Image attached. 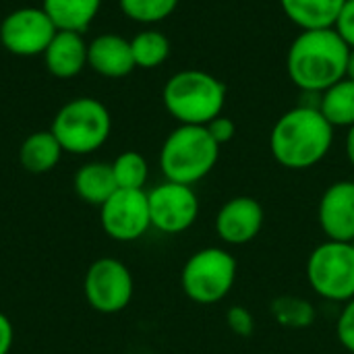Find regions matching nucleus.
Masks as SVG:
<instances>
[{"instance_id":"4","label":"nucleus","mask_w":354,"mask_h":354,"mask_svg":"<svg viewBox=\"0 0 354 354\" xmlns=\"http://www.w3.org/2000/svg\"><path fill=\"white\" fill-rule=\"evenodd\" d=\"M220 158V145L207 127L178 124L162 143L160 170L166 180L193 187L203 180Z\"/></svg>"},{"instance_id":"27","label":"nucleus","mask_w":354,"mask_h":354,"mask_svg":"<svg viewBox=\"0 0 354 354\" xmlns=\"http://www.w3.org/2000/svg\"><path fill=\"white\" fill-rule=\"evenodd\" d=\"M207 127V131H209V135L214 137V141L222 147V145H226L228 141H232L234 139V135H236V124H234V120L232 118H228V116H216L209 124H205Z\"/></svg>"},{"instance_id":"22","label":"nucleus","mask_w":354,"mask_h":354,"mask_svg":"<svg viewBox=\"0 0 354 354\" xmlns=\"http://www.w3.org/2000/svg\"><path fill=\"white\" fill-rule=\"evenodd\" d=\"M272 317L288 330H303L313 326L317 311L313 307V303H309L307 299L295 297V295H284L272 301L270 305Z\"/></svg>"},{"instance_id":"25","label":"nucleus","mask_w":354,"mask_h":354,"mask_svg":"<svg viewBox=\"0 0 354 354\" xmlns=\"http://www.w3.org/2000/svg\"><path fill=\"white\" fill-rule=\"evenodd\" d=\"M336 336L340 340V344L354 354V299H351L348 303H344L338 322H336Z\"/></svg>"},{"instance_id":"5","label":"nucleus","mask_w":354,"mask_h":354,"mask_svg":"<svg viewBox=\"0 0 354 354\" xmlns=\"http://www.w3.org/2000/svg\"><path fill=\"white\" fill-rule=\"evenodd\" d=\"M50 131L64 153L87 156L97 151L110 137L112 118L108 108L89 95L66 102L54 116Z\"/></svg>"},{"instance_id":"23","label":"nucleus","mask_w":354,"mask_h":354,"mask_svg":"<svg viewBox=\"0 0 354 354\" xmlns=\"http://www.w3.org/2000/svg\"><path fill=\"white\" fill-rule=\"evenodd\" d=\"M118 189H143L149 178V164L139 151H122L112 162Z\"/></svg>"},{"instance_id":"26","label":"nucleus","mask_w":354,"mask_h":354,"mask_svg":"<svg viewBox=\"0 0 354 354\" xmlns=\"http://www.w3.org/2000/svg\"><path fill=\"white\" fill-rule=\"evenodd\" d=\"M226 324L241 338H249L255 332V319H253L251 311L247 307H241V305H234V307L228 309Z\"/></svg>"},{"instance_id":"1","label":"nucleus","mask_w":354,"mask_h":354,"mask_svg":"<svg viewBox=\"0 0 354 354\" xmlns=\"http://www.w3.org/2000/svg\"><path fill=\"white\" fill-rule=\"evenodd\" d=\"M348 56L351 48L334 27L301 31L288 48V77L301 91L319 95L346 77Z\"/></svg>"},{"instance_id":"9","label":"nucleus","mask_w":354,"mask_h":354,"mask_svg":"<svg viewBox=\"0 0 354 354\" xmlns=\"http://www.w3.org/2000/svg\"><path fill=\"white\" fill-rule=\"evenodd\" d=\"M56 27L41 6H23L10 10L0 23V44L6 52L29 58L46 52L56 35Z\"/></svg>"},{"instance_id":"16","label":"nucleus","mask_w":354,"mask_h":354,"mask_svg":"<svg viewBox=\"0 0 354 354\" xmlns=\"http://www.w3.org/2000/svg\"><path fill=\"white\" fill-rule=\"evenodd\" d=\"M73 189L79 199L89 205L102 207L114 193L116 180L112 172V164L106 162H87L73 176Z\"/></svg>"},{"instance_id":"15","label":"nucleus","mask_w":354,"mask_h":354,"mask_svg":"<svg viewBox=\"0 0 354 354\" xmlns=\"http://www.w3.org/2000/svg\"><path fill=\"white\" fill-rule=\"evenodd\" d=\"M44 56L46 71L56 79H73L87 66V41L77 31H56Z\"/></svg>"},{"instance_id":"17","label":"nucleus","mask_w":354,"mask_h":354,"mask_svg":"<svg viewBox=\"0 0 354 354\" xmlns=\"http://www.w3.org/2000/svg\"><path fill=\"white\" fill-rule=\"evenodd\" d=\"M346 0H280L284 15L303 31L332 29Z\"/></svg>"},{"instance_id":"20","label":"nucleus","mask_w":354,"mask_h":354,"mask_svg":"<svg viewBox=\"0 0 354 354\" xmlns=\"http://www.w3.org/2000/svg\"><path fill=\"white\" fill-rule=\"evenodd\" d=\"M317 108L334 129H351L354 124V81L344 77L342 81L319 93Z\"/></svg>"},{"instance_id":"11","label":"nucleus","mask_w":354,"mask_h":354,"mask_svg":"<svg viewBox=\"0 0 354 354\" xmlns=\"http://www.w3.org/2000/svg\"><path fill=\"white\" fill-rule=\"evenodd\" d=\"M102 230L118 243H133L151 228L149 201L143 189H116L100 207Z\"/></svg>"},{"instance_id":"21","label":"nucleus","mask_w":354,"mask_h":354,"mask_svg":"<svg viewBox=\"0 0 354 354\" xmlns=\"http://www.w3.org/2000/svg\"><path fill=\"white\" fill-rule=\"evenodd\" d=\"M131 52L137 68H158L170 56V39L162 31L145 29L131 39Z\"/></svg>"},{"instance_id":"3","label":"nucleus","mask_w":354,"mask_h":354,"mask_svg":"<svg viewBox=\"0 0 354 354\" xmlns=\"http://www.w3.org/2000/svg\"><path fill=\"white\" fill-rule=\"evenodd\" d=\"M162 102L168 114L180 124L205 127L222 114L226 104V87L220 79L205 71H178L166 81Z\"/></svg>"},{"instance_id":"6","label":"nucleus","mask_w":354,"mask_h":354,"mask_svg":"<svg viewBox=\"0 0 354 354\" xmlns=\"http://www.w3.org/2000/svg\"><path fill=\"white\" fill-rule=\"evenodd\" d=\"M239 263L222 247H205L193 253L180 272V288L197 305H216L234 288Z\"/></svg>"},{"instance_id":"14","label":"nucleus","mask_w":354,"mask_h":354,"mask_svg":"<svg viewBox=\"0 0 354 354\" xmlns=\"http://www.w3.org/2000/svg\"><path fill=\"white\" fill-rule=\"evenodd\" d=\"M87 66L106 79L127 77L137 68L131 41L116 33H102L93 37L87 44Z\"/></svg>"},{"instance_id":"10","label":"nucleus","mask_w":354,"mask_h":354,"mask_svg":"<svg viewBox=\"0 0 354 354\" xmlns=\"http://www.w3.org/2000/svg\"><path fill=\"white\" fill-rule=\"evenodd\" d=\"M151 228L164 234H180L199 218V197L189 185L164 180L147 193Z\"/></svg>"},{"instance_id":"29","label":"nucleus","mask_w":354,"mask_h":354,"mask_svg":"<svg viewBox=\"0 0 354 354\" xmlns=\"http://www.w3.org/2000/svg\"><path fill=\"white\" fill-rule=\"evenodd\" d=\"M15 344V328L12 322L0 311V354H8Z\"/></svg>"},{"instance_id":"31","label":"nucleus","mask_w":354,"mask_h":354,"mask_svg":"<svg viewBox=\"0 0 354 354\" xmlns=\"http://www.w3.org/2000/svg\"><path fill=\"white\" fill-rule=\"evenodd\" d=\"M346 77L354 81V50H351V56H348V66H346Z\"/></svg>"},{"instance_id":"13","label":"nucleus","mask_w":354,"mask_h":354,"mask_svg":"<svg viewBox=\"0 0 354 354\" xmlns=\"http://www.w3.org/2000/svg\"><path fill=\"white\" fill-rule=\"evenodd\" d=\"M317 220L328 241L354 243V180H338L324 191Z\"/></svg>"},{"instance_id":"7","label":"nucleus","mask_w":354,"mask_h":354,"mask_svg":"<svg viewBox=\"0 0 354 354\" xmlns=\"http://www.w3.org/2000/svg\"><path fill=\"white\" fill-rule=\"evenodd\" d=\"M307 282L311 290L330 303L354 299V243L324 241L307 259Z\"/></svg>"},{"instance_id":"8","label":"nucleus","mask_w":354,"mask_h":354,"mask_svg":"<svg viewBox=\"0 0 354 354\" xmlns=\"http://www.w3.org/2000/svg\"><path fill=\"white\" fill-rule=\"evenodd\" d=\"M85 299L89 307L104 315H114L124 311L135 292V282L131 270L114 257L95 259L83 282Z\"/></svg>"},{"instance_id":"19","label":"nucleus","mask_w":354,"mask_h":354,"mask_svg":"<svg viewBox=\"0 0 354 354\" xmlns=\"http://www.w3.org/2000/svg\"><path fill=\"white\" fill-rule=\"evenodd\" d=\"M41 8L58 31L83 33L102 8V0H41Z\"/></svg>"},{"instance_id":"2","label":"nucleus","mask_w":354,"mask_h":354,"mask_svg":"<svg viewBox=\"0 0 354 354\" xmlns=\"http://www.w3.org/2000/svg\"><path fill=\"white\" fill-rule=\"evenodd\" d=\"M334 127L317 106L301 104L284 112L272 129L270 149L274 160L288 170H307L332 149Z\"/></svg>"},{"instance_id":"24","label":"nucleus","mask_w":354,"mask_h":354,"mask_svg":"<svg viewBox=\"0 0 354 354\" xmlns=\"http://www.w3.org/2000/svg\"><path fill=\"white\" fill-rule=\"evenodd\" d=\"M118 4L127 19L143 25H153L168 19L176 10L178 0H118Z\"/></svg>"},{"instance_id":"18","label":"nucleus","mask_w":354,"mask_h":354,"mask_svg":"<svg viewBox=\"0 0 354 354\" xmlns=\"http://www.w3.org/2000/svg\"><path fill=\"white\" fill-rule=\"evenodd\" d=\"M64 149L52 131H35L19 147V162L29 174H46L54 170Z\"/></svg>"},{"instance_id":"12","label":"nucleus","mask_w":354,"mask_h":354,"mask_svg":"<svg viewBox=\"0 0 354 354\" xmlns=\"http://www.w3.org/2000/svg\"><path fill=\"white\" fill-rule=\"evenodd\" d=\"M263 207L257 199L241 195L228 199L216 214L214 228L222 243L226 245H249L257 239L263 228Z\"/></svg>"},{"instance_id":"30","label":"nucleus","mask_w":354,"mask_h":354,"mask_svg":"<svg viewBox=\"0 0 354 354\" xmlns=\"http://www.w3.org/2000/svg\"><path fill=\"white\" fill-rule=\"evenodd\" d=\"M344 149H346V158L351 162V166L354 168V124L348 129L346 133V141H344Z\"/></svg>"},{"instance_id":"28","label":"nucleus","mask_w":354,"mask_h":354,"mask_svg":"<svg viewBox=\"0 0 354 354\" xmlns=\"http://www.w3.org/2000/svg\"><path fill=\"white\" fill-rule=\"evenodd\" d=\"M334 29L338 31V35L346 41V46L354 50V0H346L340 17L334 25Z\"/></svg>"}]
</instances>
